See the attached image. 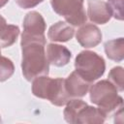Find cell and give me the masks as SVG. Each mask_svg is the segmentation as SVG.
<instances>
[{
  "instance_id": "6da1fadb",
  "label": "cell",
  "mask_w": 124,
  "mask_h": 124,
  "mask_svg": "<svg viewBox=\"0 0 124 124\" xmlns=\"http://www.w3.org/2000/svg\"><path fill=\"white\" fill-rule=\"evenodd\" d=\"M46 42L25 41L20 42L21 46V70L26 80L31 81L40 76H47L49 63L45 51Z\"/></svg>"
},
{
  "instance_id": "7a4b0ae2",
  "label": "cell",
  "mask_w": 124,
  "mask_h": 124,
  "mask_svg": "<svg viewBox=\"0 0 124 124\" xmlns=\"http://www.w3.org/2000/svg\"><path fill=\"white\" fill-rule=\"evenodd\" d=\"M32 93L38 98L48 100L57 107L66 105L72 99L66 91L65 79L51 78L47 76H40L33 79Z\"/></svg>"
},
{
  "instance_id": "3957f363",
  "label": "cell",
  "mask_w": 124,
  "mask_h": 124,
  "mask_svg": "<svg viewBox=\"0 0 124 124\" xmlns=\"http://www.w3.org/2000/svg\"><path fill=\"white\" fill-rule=\"evenodd\" d=\"M90 101L96 105L106 116L123 108V98L118 95L117 88L108 80L103 79L90 87Z\"/></svg>"
},
{
  "instance_id": "277c9868",
  "label": "cell",
  "mask_w": 124,
  "mask_h": 124,
  "mask_svg": "<svg viewBox=\"0 0 124 124\" xmlns=\"http://www.w3.org/2000/svg\"><path fill=\"white\" fill-rule=\"evenodd\" d=\"M76 72L89 82L100 78L106 70V63L102 56L91 50L80 51L75 59Z\"/></svg>"
},
{
  "instance_id": "5b68a950",
  "label": "cell",
  "mask_w": 124,
  "mask_h": 124,
  "mask_svg": "<svg viewBox=\"0 0 124 124\" xmlns=\"http://www.w3.org/2000/svg\"><path fill=\"white\" fill-rule=\"evenodd\" d=\"M84 0H50L52 10L65 18L72 26H81L86 23L87 16L83 7Z\"/></svg>"
},
{
  "instance_id": "8992f818",
  "label": "cell",
  "mask_w": 124,
  "mask_h": 124,
  "mask_svg": "<svg viewBox=\"0 0 124 124\" xmlns=\"http://www.w3.org/2000/svg\"><path fill=\"white\" fill-rule=\"evenodd\" d=\"M46 28V21L43 16L36 12L31 11L26 14L23 19V32L21 34V41H42L46 42L45 31Z\"/></svg>"
},
{
  "instance_id": "52a82bcc",
  "label": "cell",
  "mask_w": 124,
  "mask_h": 124,
  "mask_svg": "<svg viewBox=\"0 0 124 124\" xmlns=\"http://www.w3.org/2000/svg\"><path fill=\"white\" fill-rule=\"evenodd\" d=\"M78 43L85 48L97 46L102 41V32L100 29L91 23L83 24L77 31L76 35Z\"/></svg>"
},
{
  "instance_id": "ba28073f",
  "label": "cell",
  "mask_w": 124,
  "mask_h": 124,
  "mask_svg": "<svg viewBox=\"0 0 124 124\" xmlns=\"http://www.w3.org/2000/svg\"><path fill=\"white\" fill-rule=\"evenodd\" d=\"M87 16L90 21L97 24H106L112 16L108 3L102 0H88Z\"/></svg>"
},
{
  "instance_id": "9c48e42d",
  "label": "cell",
  "mask_w": 124,
  "mask_h": 124,
  "mask_svg": "<svg viewBox=\"0 0 124 124\" xmlns=\"http://www.w3.org/2000/svg\"><path fill=\"white\" fill-rule=\"evenodd\" d=\"M91 82L81 78L76 71L71 73L65 79V88L71 98H79L87 94Z\"/></svg>"
},
{
  "instance_id": "30bf717a",
  "label": "cell",
  "mask_w": 124,
  "mask_h": 124,
  "mask_svg": "<svg viewBox=\"0 0 124 124\" xmlns=\"http://www.w3.org/2000/svg\"><path fill=\"white\" fill-rule=\"evenodd\" d=\"M46 55L48 63L55 67H63L67 65L72 57L71 51L66 46L57 44H48Z\"/></svg>"
},
{
  "instance_id": "8fae6325",
  "label": "cell",
  "mask_w": 124,
  "mask_h": 124,
  "mask_svg": "<svg viewBox=\"0 0 124 124\" xmlns=\"http://www.w3.org/2000/svg\"><path fill=\"white\" fill-rule=\"evenodd\" d=\"M106 118V114L99 108L88 106L86 104L78 110L76 116L75 124H100L104 123Z\"/></svg>"
},
{
  "instance_id": "7c38bea8",
  "label": "cell",
  "mask_w": 124,
  "mask_h": 124,
  "mask_svg": "<svg viewBox=\"0 0 124 124\" xmlns=\"http://www.w3.org/2000/svg\"><path fill=\"white\" fill-rule=\"evenodd\" d=\"M75 29L72 25L64 21L52 24L47 32V37L51 42H68L74 37Z\"/></svg>"
},
{
  "instance_id": "4fadbf2b",
  "label": "cell",
  "mask_w": 124,
  "mask_h": 124,
  "mask_svg": "<svg viewBox=\"0 0 124 124\" xmlns=\"http://www.w3.org/2000/svg\"><path fill=\"white\" fill-rule=\"evenodd\" d=\"M19 32L18 26L7 24L6 19L0 15V47H8L14 45Z\"/></svg>"
},
{
  "instance_id": "5bb4252c",
  "label": "cell",
  "mask_w": 124,
  "mask_h": 124,
  "mask_svg": "<svg viewBox=\"0 0 124 124\" xmlns=\"http://www.w3.org/2000/svg\"><path fill=\"white\" fill-rule=\"evenodd\" d=\"M106 55L108 59L115 61V62H121L124 58V40L123 38L113 39L110 41H108L104 45Z\"/></svg>"
},
{
  "instance_id": "9a60e30c",
  "label": "cell",
  "mask_w": 124,
  "mask_h": 124,
  "mask_svg": "<svg viewBox=\"0 0 124 124\" xmlns=\"http://www.w3.org/2000/svg\"><path fill=\"white\" fill-rule=\"evenodd\" d=\"M85 105H86V103L80 99H71L66 104V108H64V111H63L64 119L68 123L75 124L76 116H77L78 110Z\"/></svg>"
},
{
  "instance_id": "2e32d148",
  "label": "cell",
  "mask_w": 124,
  "mask_h": 124,
  "mask_svg": "<svg viewBox=\"0 0 124 124\" xmlns=\"http://www.w3.org/2000/svg\"><path fill=\"white\" fill-rule=\"evenodd\" d=\"M108 80L117 88L118 91L122 92L124 90V83H123V78H124V70L122 67L117 66V67H113L109 73H108Z\"/></svg>"
},
{
  "instance_id": "e0dca14e",
  "label": "cell",
  "mask_w": 124,
  "mask_h": 124,
  "mask_svg": "<svg viewBox=\"0 0 124 124\" xmlns=\"http://www.w3.org/2000/svg\"><path fill=\"white\" fill-rule=\"evenodd\" d=\"M15 72V65L11 59L0 55V82L9 79Z\"/></svg>"
},
{
  "instance_id": "ac0fdd59",
  "label": "cell",
  "mask_w": 124,
  "mask_h": 124,
  "mask_svg": "<svg viewBox=\"0 0 124 124\" xmlns=\"http://www.w3.org/2000/svg\"><path fill=\"white\" fill-rule=\"evenodd\" d=\"M108 5L112 16L118 20H123V0H108Z\"/></svg>"
},
{
  "instance_id": "d6986e66",
  "label": "cell",
  "mask_w": 124,
  "mask_h": 124,
  "mask_svg": "<svg viewBox=\"0 0 124 124\" xmlns=\"http://www.w3.org/2000/svg\"><path fill=\"white\" fill-rule=\"evenodd\" d=\"M15 1L22 9H31L42 3L44 0H15Z\"/></svg>"
},
{
  "instance_id": "ffe728a7",
  "label": "cell",
  "mask_w": 124,
  "mask_h": 124,
  "mask_svg": "<svg viewBox=\"0 0 124 124\" xmlns=\"http://www.w3.org/2000/svg\"><path fill=\"white\" fill-rule=\"evenodd\" d=\"M8 2H9V0H0V8L4 7Z\"/></svg>"
},
{
  "instance_id": "44dd1931",
  "label": "cell",
  "mask_w": 124,
  "mask_h": 124,
  "mask_svg": "<svg viewBox=\"0 0 124 124\" xmlns=\"http://www.w3.org/2000/svg\"><path fill=\"white\" fill-rule=\"evenodd\" d=\"M1 122H2V119H1V117H0V123H1Z\"/></svg>"
},
{
  "instance_id": "7402d4cb",
  "label": "cell",
  "mask_w": 124,
  "mask_h": 124,
  "mask_svg": "<svg viewBox=\"0 0 124 124\" xmlns=\"http://www.w3.org/2000/svg\"><path fill=\"white\" fill-rule=\"evenodd\" d=\"M0 55H1V50H0Z\"/></svg>"
}]
</instances>
